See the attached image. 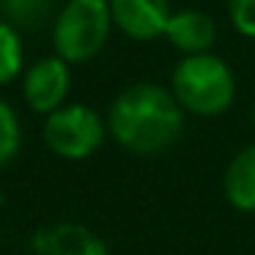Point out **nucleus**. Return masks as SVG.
Segmentation results:
<instances>
[{"instance_id":"nucleus-1","label":"nucleus","mask_w":255,"mask_h":255,"mask_svg":"<svg viewBox=\"0 0 255 255\" xmlns=\"http://www.w3.org/2000/svg\"><path fill=\"white\" fill-rule=\"evenodd\" d=\"M107 132L132 154H162L181 137L184 107L165 85L134 83L113 99Z\"/></svg>"},{"instance_id":"nucleus-2","label":"nucleus","mask_w":255,"mask_h":255,"mask_svg":"<svg viewBox=\"0 0 255 255\" xmlns=\"http://www.w3.org/2000/svg\"><path fill=\"white\" fill-rule=\"evenodd\" d=\"M170 91L184 113L200 118L222 116L236 99V77L214 52L184 55L170 77Z\"/></svg>"},{"instance_id":"nucleus-3","label":"nucleus","mask_w":255,"mask_h":255,"mask_svg":"<svg viewBox=\"0 0 255 255\" xmlns=\"http://www.w3.org/2000/svg\"><path fill=\"white\" fill-rule=\"evenodd\" d=\"M113 28L107 0H66L52 22V47L66 63H85L102 52Z\"/></svg>"},{"instance_id":"nucleus-4","label":"nucleus","mask_w":255,"mask_h":255,"mask_svg":"<svg viewBox=\"0 0 255 255\" xmlns=\"http://www.w3.org/2000/svg\"><path fill=\"white\" fill-rule=\"evenodd\" d=\"M44 143L61 159H85L105 143L107 121L88 105H63L44 121Z\"/></svg>"},{"instance_id":"nucleus-5","label":"nucleus","mask_w":255,"mask_h":255,"mask_svg":"<svg viewBox=\"0 0 255 255\" xmlns=\"http://www.w3.org/2000/svg\"><path fill=\"white\" fill-rule=\"evenodd\" d=\"M69 88H72V72H69V63L58 55L36 61L22 77L25 105L41 116H50L66 105Z\"/></svg>"},{"instance_id":"nucleus-6","label":"nucleus","mask_w":255,"mask_h":255,"mask_svg":"<svg viewBox=\"0 0 255 255\" xmlns=\"http://www.w3.org/2000/svg\"><path fill=\"white\" fill-rule=\"evenodd\" d=\"M113 28L132 41H154L165 36L173 8L170 0H107Z\"/></svg>"},{"instance_id":"nucleus-7","label":"nucleus","mask_w":255,"mask_h":255,"mask_svg":"<svg viewBox=\"0 0 255 255\" xmlns=\"http://www.w3.org/2000/svg\"><path fill=\"white\" fill-rule=\"evenodd\" d=\"M36 255H110L107 242L80 222H52L33 233Z\"/></svg>"},{"instance_id":"nucleus-8","label":"nucleus","mask_w":255,"mask_h":255,"mask_svg":"<svg viewBox=\"0 0 255 255\" xmlns=\"http://www.w3.org/2000/svg\"><path fill=\"white\" fill-rule=\"evenodd\" d=\"M165 36L184 55H200V52H209L214 44L217 25L209 14L198 11V8H181V11L170 14Z\"/></svg>"},{"instance_id":"nucleus-9","label":"nucleus","mask_w":255,"mask_h":255,"mask_svg":"<svg viewBox=\"0 0 255 255\" xmlns=\"http://www.w3.org/2000/svg\"><path fill=\"white\" fill-rule=\"evenodd\" d=\"M225 200L242 214H255V143L244 145L222 176Z\"/></svg>"},{"instance_id":"nucleus-10","label":"nucleus","mask_w":255,"mask_h":255,"mask_svg":"<svg viewBox=\"0 0 255 255\" xmlns=\"http://www.w3.org/2000/svg\"><path fill=\"white\" fill-rule=\"evenodd\" d=\"M52 0H0V14L17 30L39 28L50 19Z\"/></svg>"},{"instance_id":"nucleus-11","label":"nucleus","mask_w":255,"mask_h":255,"mask_svg":"<svg viewBox=\"0 0 255 255\" xmlns=\"http://www.w3.org/2000/svg\"><path fill=\"white\" fill-rule=\"evenodd\" d=\"M25 66V50L19 30L8 25L6 19H0V85H8L19 77Z\"/></svg>"},{"instance_id":"nucleus-12","label":"nucleus","mask_w":255,"mask_h":255,"mask_svg":"<svg viewBox=\"0 0 255 255\" xmlns=\"http://www.w3.org/2000/svg\"><path fill=\"white\" fill-rule=\"evenodd\" d=\"M22 145V127L14 113V107L6 99H0V167H6Z\"/></svg>"},{"instance_id":"nucleus-13","label":"nucleus","mask_w":255,"mask_h":255,"mask_svg":"<svg viewBox=\"0 0 255 255\" xmlns=\"http://www.w3.org/2000/svg\"><path fill=\"white\" fill-rule=\"evenodd\" d=\"M228 17L242 36L255 39V0H228Z\"/></svg>"},{"instance_id":"nucleus-14","label":"nucleus","mask_w":255,"mask_h":255,"mask_svg":"<svg viewBox=\"0 0 255 255\" xmlns=\"http://www.w3.org/2000/svg\"><path fill=\"white\" fill-rule=\"evenodd\" d=\"M253 124H255V107H253Z\"/></svg>"}]
</instances>
